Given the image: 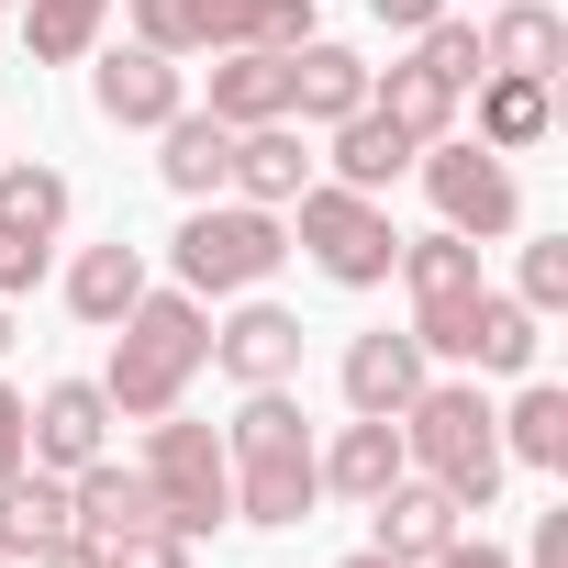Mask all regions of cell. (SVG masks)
I'll list each match as a JSON object with an SVG mask.
<instances>
[{
  "mask_svg": "<svg viewBox=\"0 0 568 568\" xmlns=\"http://www.w3.org/2000/svg\"><path fill=\"white\" fill-rule=\"evenodd\" d=\"M223 468H234V524H256V535L313 524L324 468H313V424H302L291 379H278V390H245V413H234V435H223Z\"/></svg>",
  "mask_w": 568,
  "mask_h": 568,
  "instance_id": "obj_1",
  "label": "cell"
},
{
  "mask_svg": "<svg viewBox=\"0 0 568 568\" xmlns=\"http://www.w3.org/2000/svg\"><path fill=\"white\" fill-rule=\"evenodd\" d=\"M313 468H324V490H335V501H357V513H368L413 457H402V424H390V413H357L335 446H313Z\"/></svg>",
  "mask_w": 568,
  "mask_h": 568,
  "instance_id": "obj_14",
  "label": "cell"
},
{
  "mask_svg": "<svg viewBox=\"0 0 568 568\" xmlns=\"http://www.w3.org/2000/svg\"><path fill=\"white\" fill-rule=\"evenodd\" d=\"M402 291H413V313H446V302H468V291H490L479 278V245L468 234H402Z\"/></svg>",
  "mask_w": 568,
  "mask_h": 568,
  "instance_id": "obj_23",
  "label": "cell"
},
{
  "mask_svg": "<svg viewBox=\"0 0 568 568\" xmlns=\"http://www.w3.org/2000/svg\"><path fill=\"white\" fill-rule=\"evenodd\" d=\"M346 568H390V557H379V546H368V557H346Z\"/></svg>",
  "mask_w": 568,
  "mask_h": 568,
  "instance_id": "obj_39",
  "label": "cell"
},
{
  "mask_svg": "<svg viewBox=\"0 0 568 568\" xmlns=\"http://www.w3.org/2000/svg\"><path fill=\"white\" fill-rule=\"evenodd\" d=\"M424 568H513V557H501V546H490V535H479V546H468V535H446V546H435V557H424Z\"/></svg>",
  "mask_w": 568,
  "mask_h": 568,
  "instance_id": "obj_35",
  "label": "cell"
},
{
  "mask_svg": "<svg viewBox=\"0 0 568 568\" xmlns=\"http://www.w3.org/2000/svg\"><path fill=\"white\" fill-rule=\"evenodd\" d=\"M145 490H156V513H168V535H223L234 524V468H223V435L212 424H179V413H156L145 424Z\"/></svg>",
  "mask_w": 568,
  "mask_h": 568,
  "instance_id": "obj_6",
  "label": "cell"
},
{
  "mask_svg": "<svg viewBox=\"0 0 568 568\" xmlns=\"http://www.w3.org/2000/svg\"><path fill=\"white\" fill-rule=\"evenodd\" d=\"M134 302H145V245H123V234H112V245H90V256L68 267V313H79V324H101V335H112Z\"/></svg>",
  "mask_w": 568,
  "mask_h": 568,
  "instance_id": "obj_24",
  "label": "cell"
},
{
  "mask_svg": "<svg viewBox=\"0 0 568 568\" xmlns=\"http://www.w3.org/2000/svg\"><path fill=\"white\" fill-rule=\"evenodd\" d=\"M23 457L57 468V479H79L90 457H112V402H101V379H57L45 402H23Z\"/></svg>",
  "mask_w": 568,
  "mask_h": 568,
  "instance_id": "obj_10",
  "label": "cell"
},
{
  "mask_svg": "<svg viewBox=\"0 0 568 568\" xmlns=\"http://www.w3.org/2000/svg\"><path fill=\"white\" fill-rule=\"evenodd\" d=\"M368 12H379V23H390V34H424V23H435V12H446V0H368Z\"/></svg>",
  "mask_w": 568,
  "mask_h": 568,
  "instance_id": "obj_37",
  "label": "cell"
},
{
  "mask_svg": "<svg viewBox=\"0 0 568 568\" xmlns=\"http://www.w3.org/2000/svg\"><path fill=\"white\" fill-rule=\"evenodd\" d=\"M90 101H101V123L156 134L168 112H190V79H179V57H156V45H112L101 79H90Z\"/></svg>",
  "mask_w": 568,
  "mask_h": 568,
  "instance_id": "obj_11",
  "label": "cell"
},
{
  "mask_svg": "<svg viewBox=\"0 0 568 568\" xmlns=\"http://www.w3.org/2000/svg\"><path fill=\"white\" fill-rule=\"evenodd\" d=\"M368 101H379V112H390V123H402L413 145H435V134L457 123V90H446V79H435L424 57H402L390 79H368Z\"/></svg>",
  "mask_w": 568,
  "mask_h": 568,
  "instance_id": "obj_28",
  "label": "cell"
},
{
  "mask_svg": "<svg viewBox=\"0 0 568 568\" xmlns=\"http://www.w3.org/2000/svg\"><path fill=\"white\" fill-rule=\"evenodd\" d=\"M546 123H557V79H479V145L490 156H524V145H546Z\"/></svg>",
  "mask_w": 568,
  "mask_h": 568,
  "instance_id": "obj_25",
  "label": "cell"
},
{
  "mask_svg": "<svg viewBox=\"0 0 568 568\" xmlns=\"http://www.w3.org/2000/svg\"><path fill=\"white\" fill-rule=\"evenodd\" d=\"M424 190H435V212H446V234H468V245H490V234H513L524 223V190H513V168L479 145V134H435L424 156Z\"/></svg>",
  "mask_w": 568,
  "mask_h": 568,
  "instance_id": "obj_8",
  "label": "cell"
},
{
  "mask_svg": "<svg viewBox=\"0 0 568 568\" xmlns=\"http://www.w3.org/2000/svg\"><path fill=\"white\" fill-rule=\"evenodd\" d=\"M513 568H568V513H535V535H524Z\"/></svg>",
  "mask_w": 568,
  "mask_h": 568,
  "instance_id": "obj_34",
  "label": "cell"
},
{
  "mask_svg": "<svg viewBox=\"0 0 568 568\" xmlns=\"http://www.w3.org/2000/svg\"><path fill=\"white\" fill-rule=\"evenodd\" d=\"M424 379H435V357L413 346V324H402V335L379 324V335H357V346H346V413H402Z\"/></svg>",
  "mask_w": 568,
  "mask_h": 568,
  "instance_id": "obj_18",
  "label": "cell"
},
{
  "mask_svg": "<svg viewBox=\"0 0 568 568\" xmlns=\"http://www.w3.org/2000/svg\"><path fill=\"white\" fill-rule=\"evenodd\" d=\"M201 357H212V313H201L190 291H145V302L112 324V368H101L112 424H156V413H179V390L201 379Z\"/></svg>",
  "mask_w": 568,
  "mask_h": 568,
  "instance_id": "obj_2",
  "label": "cell"
},
{
  "mask_svg": "<svg viewBox=\"0 0 568 568\" xmlns=\"http://www.w3.org/2000/svg\"><path fill=\"white\" fill-rule=\"evenodd\" d=\"M501 457H524V468H568V390H546V379H524V402L501 413Z\"/></svg>",
  "mask_w": 568,
  "mask_h": 568,
  "instance_id": "obj_29",
  "label": "cell"
},
{
  "mask_svg": "<svg viewBox=\"0 0 568 568\" xmlns=\"http://www.w3.org/2000/svg\"><path fill=\"white\" fill-rule=\"evenodd\" d=\"M291 212H302V245H313V267L335 278V291H379V278H390L402 234H390V212H379L368 190H346V179H313Z\"/></svg>",
  "mask_w": 568,
  "mask_h": 568,
  "instance_id": "obj_7",
  "label": "cell"
},
{
  "mask_svg": "<svg viewBox=\"0 0 568 568\" xmlns=\"http://www.w3.org/2000/svg\"><path fill=\"white\" fill-rule=\"evenodd\" d=\"M168 256H179L190 302H223V291H256V278L291 256V234H278V212H256V201H190Z\"/></svg>",
  "mask_w": 568,
  "mask_h": 568,
  "instance_id": "obj_5",
  "label": "cell"
},
{
  "mask_svg": "<svg viewBox=\"0 0 568 568\" xmlns=\"http://www.w3.org/2000/svg\"><path fill=\"white\" fill-rule=\"evenodd\" d=\"M68 501H79V535H90V546H112V535H134V524H168L156 490H145V468H112V457H90V468L68 479Z\"/></svg>",
  "mask_w": 568,
  "mask_h": 568,
  "instance_id": "obj_22",
  "label": "cell"
},
{
  "mask_svg": "<svg viewBox=\"0 0 568 568\" xmlns=\"http://www.w3.org/2000/svg\"><path fill=\"white\" fill-rule=\"evenodd\" d=\"M557 57H568V23L546 12V0H501L490 34H479V79H490V68H501V79H557Z\"/></svg>",
  "mask_w": 568,
  "mask_h": 568,
  "instance_id": "obj_21",
  "label": "cell"
},
{
  "mask_svg": "<svg viewBox=\"0 0 568 568\" xmlns=\"http://www.w3.org/2000/svg\"><path fill=\"white\" fill-rule=\"evenodd\" d=\"M212 368H223L234 390H278V379H302V313L245 302L234 324H212Z\"/></svg>",
  "mask_w": 568,
  "mask_h": 568,
  "instance_id": "obj_12",
  "label": "cell"
},
{
  "mask_svg": "<svg viewBox=\"0 0 568 568\" xmlns=\"http://www.w3.org/2000/svg\"><path fill=\"white\" fill-rule=\"evenodd\" d=\"M368 513H379V557H390V568H424V557L457 535V501H446L435 479H413V468H402V479H390Z\"/></svg>",
  "mask_w": 568,
  "mask_h": 568,
  "instance_id": "obj_20",
  "label": "cell"
},
{
  "mask_svg": "<svg viewBox=\"0 0 568 568\" xmlns=\"http://www.w3.org/2000/svg\"><path fill=\"white\" fill-rule=\"evenodd\" d=\"M535 324L546 313H568V234H546V245H524V291H513Z\"/></svg>",
  "mask_w": 568,
  "mask_h": 568,
  "instance_id": "obj_32",
  "label": "cell"
},
{
  "mask_svg": "<svg viewBox=\"0 0 568 568\" xmlns=\"http://www.w3.org/2000/svg\"><path fill=\"white\" fill-rule=\"evenodd\" d=\"M34 568H101V546H90V535H57V546H45Z\"/></svg>",
  "mask_w": 568,
  "mask_h": 568,
  "instance_id": "obj_38",
  "label": "cell"
},
{
  "mask_svg": "<svg viewBox=\"0 0 568 568\" xmlns=\"http://www.w3.org/2000/svg\"><path fill=\"white\" fill-rule=\"evenodd\" d=\"M357 101H368V57L302 34V45H291V123H346Z\"/></svg>",
  "mask_w": 568,
  "mask_h": 568,
  "instance_id": "obj_19",
  "label": "cell"
},
{
  "mask_svg": "<svg viewBox=\"0 0 568 568\" xmlns=\"http://www.w3.org/2000/svg\"><path fill=\"white\" fill-rule=\"evenodd\" d=\"M324 134H335V145H324V168H335L346 190H368V201H379V190H390V179L424 156V145H413V134H402L379 101H357V112H346V123H324Z\"/></svg>",
  "mask_w": 568,
  "mask_h": 568,
  "instance_id": "obj_17",
  "label": "cell"
},
{
  "mask_svg": "<svg viewBox=\"0 0 568 568\" xmlns=\"http://www.w3.org/2000/svg\"><path fill=\"white\" fill-rule=\"evenodd\" d=\"M0 346H12V302H0Z\"/></svg>",
  "mask_w": 568,
  "mask_h": 568,
  "instance_id": "obj_40",
  "label": "cell"
},
{
  "mask_svg": "<svg viewBox=\"0 0 568 568\" xmlns=\"http://www.w3.org/2000/svg\"><path fill=\"white\" fill-rule=\"evenodd\" d=\"M101 23H112V0H23V45H34V68H79V57L101 45Z\"/></svg>",
  "mask_w": 568,
  "mask_h": 568,
  "instance_id": "obj_30",
  "label": "cell"
},
{
  "mask_svg": "<svg viewBox=\"0 0 568 568\" xmlns=\"http://www.w3.org/2000/svg\"><path fill=\"white\" fill-rule=\"evenodd\" d=\"M101 568H190V535L134 524V535H112V546H101Z\"/></svg>",
  "mask_w": 568,
  "mask_h": 568,
  "instance_id": "obj_33",
  "label": "cell"
},
{
  "mask_svg": "<svg viewBox=\"0 0 568 568\" xmlns=\"http://www.w3.org/2000/svg\"><path fill=\"white\" fill-rule=\"evenodd\" d=\"M390 424H402L413 479H435L457 513H490V501H501V468H513V457H501V413L479 402V379H424Z\"/></svg>",
  "mask_w": 568,
  "mask_h": 568,
  "instance_id": "obj_3",
  "label": "cell"
},
{
  "mask_svg": "<svg viewBox=\"0 0 568 568\" xmlns=\"http://www.w3.org/2000/svg\"><path fill=\"white\" fill-rule=\"evenodd\" d=\"M57 223H68V179L34 168V156H0V234L12 245H57Z\"/></svg>",
  "mask_w": 568,
  "mask_h": 568,
  "instance_id": "obj_27",
  "label": "cell"
},
{
  "mask_svg": "<svg viewBox=\"0 0 568 568\" xmlns=\"http://www.w3.org/2000/svg\"><path fill=\"white\" fill-rule=\"evenodd\" d=\"M57 535H79V501H68V479H57V468H34V457H23L12 479H0V557H23V568H34Z\"/></svg>",
  "mask_w": 568,
  "mask_h": 568,
  "instance_id": "obj_16",
  "label": "cell"
},
{
  "mask_svg": "<svg viewBox=\"0 0 568 568\" xmlns=\"http://www.w3.org/2000/svg\"><path fill=\"white\" fill-rule=\"evenodd\" d=\"M313 0H134V45L156 57H234V45H302Z\"/></svg>",
  "mask_w": 568,
  "mask_h": 568,
  "instance_id": "obj_4",
  "label": "cell"
},
{
  "mask_svg": "<svg viewBox=\"0 0 568 568\" xmlns=\"http://www.w3.org/2000/svg\"><path fill=\"white\" fill-rule=\"evenodd\" d=\"M413 57H424V68H435L446 90H468V79H479V23H457V12H435V23L413 34Z\"/></svg>",
  "mask_w": 568,
  "mask_h": 568,
  "instance_id": "obj_31",
  "label": "cell"
},
{
  "mask_svg": "<svg viewBox=\"0 0 568 568\" xmlns=\"http://www.w3.org/2000/svg\"><path fill=\"white\" fill-rule=\"evenodd\" d=\"M12 468H23V390L0 379V479H12Z\"/></svg>",
  "mask_w": 568,
  "mask_h": 568,
  "instance_id": "obj_36",
  "label": "cell"
},
{
  "mask_svg": "<svg viewBox=\"0 0 568 568\" xmlns=\"http://www.w3.org/2000/svg\"><path fill=\"white\" fill-rule=\"evenodd\" d=\"M313 168H324V156H302V123H245L234 156H223V190L256 201V212H291V201L313 190Z\"/></svg>",
  "mask_w": 568,
  "mask_h": 568,
  "instance_id": "obj_13",
  "label": "cell"
},
{
  "mask_svg": "<svg viewBox=\"0 0 568 568\" xmlns=\"http://www.w3.org/2000/svg\"><path fill=\"white\" fill-rule=\"evenodd\" d=\"M413 346H424V357H457V368H490V379H524L546 335H535L524 302L468 291V302H446V313H413Z\"/></svg>",
  "mask_w": 568,
  "mask_h": 568,
  "instance_id": "obj_9",
  "label": "cell"
},
{
  "mask_svg": "<svg viewBox=\"0 0 568 568\" xmlns=\"http://www.w3.org/2000/svg\"><path fill=\"white\" fill-rule=\"evenodd\" d=\"M156 134H168L156 179H168L179 201H212V190H223V156H234V123H212V112H168Z\"/></svg>",
  "mask_w": 568,
  "mask_h": 568,
  "instance_id": "obj_26",
  "label": "cell"
},
{
  "mask_svg": "<svg viewBox=\"0 0 568 568\" xmlns=\"http://www.w3.org/2000/svg\"><path fill=\"white\" fill-rule=\"evenodd\" d=\"M212 123H291V45H234L223 68H212V101H201Z\"/></svg>",
  "mask_w": 568,
  "mask_h": 568,
  "instance_id": "obj_15",
  "label": "cell"
},
{
  "mask_svg": "<svg viewBox=\"0 0 568 568\" xmlns=\"http://www.w3.org/2000/svg\"><path fill=\"white\" fill-rule=\"evenodd\" d=\"M0 568H23V557H0Z\"/></svg>",
  "mask_w": 568,
  "mask_h": 568,
  "instance_id": "obj_41",
  "label": "cell"
}]
</instances>
